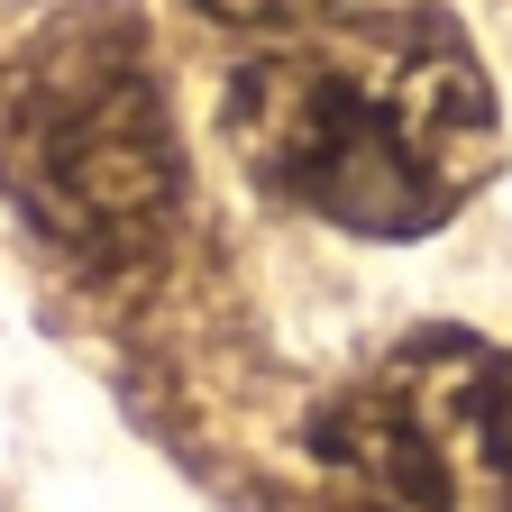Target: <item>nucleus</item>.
Instances as JSON below:
<instances>
[{
    "label": "nucleus",
    "mask_w": 512,
    "mask_h": 512,
    "mask_svg": "<svg viewBox=\"0 0 512 512\" xmlns=\"http://www.w3.org/2000/svg\"><path fill=\"white\" fill-rule=\"evenodd\" d=\"M266 202L348 238H430L503 174V101L448 10H357L266 37L220 101Z\"/></svg>",
    "instance_id": "nucleus-1"
},
{
    "label": "nucleus",
    "mask_w": 512,
    "mask_h": 512,
    "mask_svg": "<svg viewBox=\"0 0 512 512\" xmlns=\"http://www.w3.org/2000/svg\"><path fill=\"white\" fill-rule=\"evenodd\" d=\"M0 192L83 275H147L183 220V138L128 0L55 10L0 55Z\"/></svg>",
    "instance_id": "nucleus-2"
},
{
    "label": "nucleus",
    "mask_w": 512,
    "mask_h": 512,
    "mask_svg": "<svg viewBox=\"0 0 512 512\" xmlns=\"http://www.w3.org/2000/svg\"><path fill=\"white\" fill-rule=\"evenodd\" d=\"M192 10L220 28H256V37H302L320 19H339V0H192Z\"/></svg>",
    "instance_id": "nucleus-4"
},
{
    "label": "nucleus",
    "mask_w": 512,
    "mask_h": 512,
    "mask_svg": "<svg viewBox=\"0 0 512 512\" xmlns=\"http://www.w3.org/2000/svg\"><path fill=\"white\" fill-rule=\"evenodd\" d=\"M302 439L348 512H512V348L421 330Z\"/></svg>",
    "instance_id": "nucleus-3"
}]
</instances>
